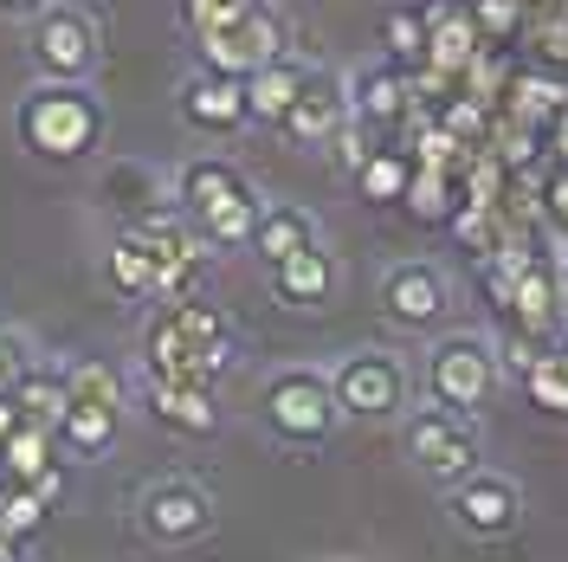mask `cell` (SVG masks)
<instances>
[{"mask_svg":"<svg viewBox=\"0 0 568 562\" xmlns=\"http://www.w3.org/2000/svg\"><path fill=\"white\" fill-rule=\"evenodd\" d=\"M52 465H59V440L39 433V426H20V433L0 446V472H7V485H39Z\"/></svg>","mask_w":568,"mask_h":562,"instance_id":"484cf974","label":"cell"},{"mask_svg":"<svg viewBox=\"0 0 568 562\" xmlns=\"http://www.w3.org/2000/svg\"><path fill=\"white\" fill-rule=\"evenodd\" d=\"M116 426H123V414H104V408H65L59 446H71L78 459H104L110 446H116Z\"/></svg>","mask_w":568,"mask_h":562,"instance_id":"4316f807","label":"cell"},{"mask_svg":"<svg viewBox=\"0 0 568 562\" xmlns=\"http://www.w3.org/2000/svg\"><path fill=\"white\" fill-rule=\"evenodd\" d=\"M240 355V337L226 311H213L201 298H169L142 323V382L162 388H213Z\"/></svg>","mask_w":568,"mask_h":562,"instance_id":"6da1fadb","label":"cell"},{"mask_svg":"<svg viewBox=\"0 0 568 562\" xmlns=\"http://www.w3.org/2000/svg\"><path fill=\"white\" fill-rule=\"evenodd\" d=\"M542 220L568 233V169H556V175H549V188H542Z\"/></svg>","mask_w":568,"mask_h":562,"instance_id":"e575fe53","label":"cell"},{"mask_svg":"<svg viewBox=\"0 0 568 562\" xmlns=\"http://www.w3.org/2000/svg\"><path fill=\"white\" fill-rule=\"evenodd\" d=\"M104 59V33L84 7L71 0H52L45 13L33 20V66L52 78V84H84Z\"/></svg>","mask_w":568,"mask_h":562,"instance_id":"8992f818","label":"cell"},{"mask_svg":"<svg viewBox=\"0 0 568 562\" xmlns=\"http://www.w3.org/2000/svg\"><path fill=\"white\" fill-rule=\"evenodd\" d=\"M382 46H388L394 71H407V78L426 71V13L420 7H407V0L388 7V13H382Z\"/></svg>","mask_w":568,"mask_h":562,"instance_id":"d4e9b609","label":"cell"},{"mask_svg":"<svg viewBox=\"0 0 568 562\" xmlns=\"http://www.w3.org/2000/svg\"><path fill=\"white\" fill-rule=\"evenodd\" d=\"M175 213L201 233V247L233 252V247H252V233L265 220V201L252 194V181L233 162L194 155V162H181V175H175Z\"/></svg>","mask_w":568,"mask_h":562,"instance_id":"7a4b0ae2","label":"cell"},{"mask_svg":"<svg viewBox=\"0 0 568 562\" xmlns=\"http://www.w3.org/2000/svg\"><path fill=\"white\" fill-rule=\"evenodd\" d=\"M349 123V84L323 66H304V84H297V104L284 117V137L317 149V142H336V130Z\"/></svg>","mask_w":568,"mask_h":562,"instance_id":"4fadbf2b","label":"cell"},{"mask_svg":"<svg viewBox=\"0 0 568 562\" xmlns=\"http://www.w3.org/2000/svg\"><path fill=\"white\" fill-rule=\"evenodd\" d=\"M426 13V71H414V78H426V84H459L465 71H471V59L485 52V39H478V27H471V7L465 0H433V7H420Z\"/></svg>","mask_w":568,"mask_h":562,"instance_id":"7c38bea8","label":"cell"},{"mask_svg":"<svg viewBox=\"0 0 568 562\" xmlns=\"http://www.w3.org/2000/svg\"><path fill=\"white\" fill-rule=\"evenodd\" d=\"M0 550H7V536H0Z\"/></svg>","mask_w":568,"mask_h":562,"instance_id":"f35d334b","label":"cell"},{"mask_svg":"<svg viewBox=\"0 0 568 562\" xmlns=\"http://www.w3.org/2000/svg\"><path fill=\"white\" fill-rule=\"evenodd\" d=\"M465 7H471V27H478V39L491 52L524 33V0H465Z\"/></svg>","mask_w":568,"mask_h":562,"instance_id":"4dcf8cb0","label":"cell"},{"mask_svg":"<svg viewBox=\"0 0 568 562\" xmlns=\"http://www.w3.org/2000/svg\"><path fill=\"white\" fill-rule=\"evenodd\" d=\"M45 498L33 492V485H0V536L7 543H20V536H33L39 524H45Z\"/></svg>","mask_w":568,"mask_h":562,"instance_id":"f546056e","label":"cell"},{"mask_svg":"<svg viewBox=\"0 0 568 562\" xmlns=\"http://www.w3.org/2000/svg\"><path fill=\"white\" fill-rule=\"evenodd\" d=\"M400 446H407V459L420 465L433 485H459V479L478 472V433H471V421H453L439 408H407Z\"/></svg>","mask_w":568,"mask_h":562,"instance_id":"ba28073f","label":"cell"},{"mask_svg":"<svg viewBox=\"0 0 568 562\" xmlns=\"http://www.w3.org/2000/svg\"><path fill=\"white\" fill-rule=\"evenodd\" d=\"M27 369H33V350H27V337L0 323V394H13V388H20V375H27Z\"/></svg>","mask_w":568,"mask_h":562,"instance_id":"d6a6232c","label":"cell"},{"mask_svg":"<svg viewBox=\"0 0 568 562\" xmlns=\"http://www.w3.org/2000/svg\"><path fill=\"white\" fill-rule=\"evenodd\" d=\"M33 492L45 498V504H59V492H65V465H52V472H45V479H39Z\"/></svg>","mask_w":568,"mask_h":562,"instance_id":"74e56055","label":"cell"},{"mask_svg":"<svg viewBox=\"0 0 568 562\" xmlns=\"http://www.w3.org/2000/svg\"><path fill=\"white\" fill-rule=\"evenodd\" d=\"M45 7H52V0H0V13H7V20H39Z\"/></svg>","mask_w":568,"mask_h":562,"instance_id":"d590c367","label":"cell"},{"mask_svg":"<svg viewBox=\"0 0 568 562\" xmlns=\"http://www.w3.org/2000/svg\"><path fill=\"white\" fill-rule=\"evenodd\" d=\"M20 433V408H13V394H0V446Z\"/></svg>","mask_w":568,"mask_h":562,"instance_id":"8d00e7d4","label":"cell"},{"mask_svg":"<svg viewBox=\"0 0 568 562\" xmlns=\"http://www.w3.org/2000/svg\"><path fill=\"white\" fill-rule=\"evenodd\" d=\"M65 408H104V414H123V375L98 362V355H78L65 369Z\"/></svg>","mask_w":568,"mask_h":562,"instance_id":"cb8c5ba5","label":"cell"},{"mask_svg":"<svg viewBox=\"0 0 568 562\" xmlns=\"http://www.w3.org/2000/svg\"><path fill=\"white\" fill-rule=\"evenodd\" d=\"M252 252L265 259V272H278L297 252H317V220L304 208H265L258 233H252Z\"/></svg>","mask_w":568,"mask_h":562,"instance_id":"d6986e66","label":"cell"},{"mask_svg":"<svg viewBox=\"0 0 568 562\" xmlns=\"http://www.w3.org/2000/svg\"><path fill=\"white\" fill-rule=\"evenodd\" d=\"M258 414H265V426H272V440L297 446V453L329 446V440H336V426H343L336 388H329V375H323V369H278V375L265 382Z\"/></svg>","mask_w":568,"mask_h":562,"instance_id":"277c9868","label":"cell"},{"mask_svg":"<svg viewBox=\"0 0 568 562\" xmlns=\"http://www.w3.org/2000/svg\"><path fill=\"white\" fill-rule=\"evenodd\" d=\"M453 304V291L439 279V265H426V259H400L382 272V311L394 323H407V330H426V323H439Z\"/></svg>","mask_w":568,"mask_h":562,"instance_id":"5bb4252c","label":"cell"},{"mask_svg":"<svg viewBox=\"0 0 568 562\" xmlns=\"http://www.w3.org/2000/svg\"><path fill=\"white\" fill-rule=\"evenodd\" d=\"M329 388H336V408L349 421H407V369H400V355L355 350L343 355Z\"/></svg>","mask_w":568,"mask_h":562,"instance_id":"9c48e42d","label":"cell"},{"mask_svg":"<svg viewBox=\"0 0 568 562\" xmlns=\"http://www.w3.org/2000/svg\"><path fill=\"white\" fill-rule=\"evenodd\" d=\"M13 408H20V426H39V433L59 440V426H65V369H39L33 362L13 388Z\"/></svg>","mask_w":568,"mask_h":562,"instance_id":"44dd1931","label":"cell"},{"mask_svg":"<svg viewBox=\"0 0 568 562\" xmlns=\"http://www.w3.org/2000/svg\"><path fill=\"white\" fill-rule=\"evenodd\" d=\"M497 388V350L485 337H439L433 355H426V394L439 414L453 421H471Z\"/></svg>","mask_w":568,"mask_h":562,"instance_id":"5b68a950","label":"cell"},{"mask_svg":"<svg viewBox=\"0 0 568 562\" xmlns=\"http://www.w3.org/2000/svg\"><path fill=\"white\" fill-rule=\"evenodd\" d=\"M497 317L517 323V330H530L536 343H556V330H562V272L549 259H530V272L497 304Z\"/></svg>","mask_w":568,"mask_h":562,"instance_id":"9a60e30c","label":"cell"},{"mask_svg":"<svg viewBox=\"0 0 568 562\" xmlns=\"http://www.w3.org/2000/svg\"><path fill=\"white\" fill-rule=\"evenodd\" d=\"M194 59H201V71H213V78H240V84H246L252 71H265V66L284 59V20L258 0L252 13L233 20V27L194 39Z\"/></svg>","mask_w":568,"mask_h":562,"instance_id":"52a82bcc","label":"cell"},{"mask_svg":"<svg viewBox=\"0 0 568 562\" xmlns=\"http://www.w3.org/2000/svg\"><path fill=\"white\" fill-rule=\"evenodd\" d=\"M258 0H175V13H181V27L201 39V33H220V27H233L240 13H252Z\"/></svg>","mask_w":568,"mask_h":562,"instance_id":"1f68e13d","label":"cell"},{"mask_svg":"<svg viewBox=\"0 0 568 562\" xmlns=\"http://www.w3.org/2000/svg\"><path fill=\"white\" fill-rule=\"evenodd\" d=\"M336 142H343V169H349V175H362V162H368V155H375V142H368V130H362V123H343V130H336Z\"/></svg>","mask_w":568,"mask_h":562,"instance_id":"836d02e7","label":"cell"},{"mask_svg":"<svg viewBox=\"0 0 568 562\" xmlns=\"http://www.w3.org/2000/svg\"><path fill=\"white\" fill-rule=\"evenodd\" d=\"M362 201H375V208H400L407 201V188H414V149H375L368 162H362Z\"/></svg>","mask_w":568,"mask_h":562,"instance_id":"7402d4cb","label":"cell"},{"mask_svg":"<svg viewBox=\"0 0 568 562\" xmlns=\"http://www.w3.org/2000/svg\"><path fill=\"white\" fill-rule=\"evenodd\" d=\"M142 408L149 421L181 433V440H213L220 433V401L213 388H162V382H142Z\"/></svg>","mask_w":568,"mask_h":562,"instance_id":"e0dca14e","label":"cell"},{"mask_svg":"<svg viewBox=\"0 0 568 562\" xmlns=\"http://www.w3.org/2000/svg\"><path fill=\"white\" fill-rule=\"evenodd\" d=\"M136 524H142V536L162 543V550L201 543L213 530V492L201 479H155V485L136 498Z\"/></svg>","mask_w":568,"mask_h":562,"instance_id":"30bf717a","label":"cell"},{"mask_svg":"<svg viewBox=\"0 0 568 562\" xmlns=\"http://www.w3.org/2000/svg\"><path fill=\"white\" fill-rule=\"evenodd\" d=\"M524 394H530L542 414L568 421V343H549V350L536 355V369L524 375Z\"/></svg>","mask_w":568,"mask_h":562,"instance_id":"83f0119b","label":"cell"},{"mask_svg":"<svg viewBox=\"0 0 568 562\" xmlns=\"http://www.w3.org/2000/svg\"><path fill=\"white\" fill-rule=\"evenodd\" d=\"M329 284H336V265H329V252H297L291 265H278L272 272V291H278L284 304H297V311H311V304H323L329 298Z\"/></svg>","mask_w":568,"mask_h":562,"instance_id":"603a6c76","label":"cell"},{"mask_svg":"<svg viewBox=\"0 0 568 562\" xmlns=\"http://www.w3.org/2000/svg\"><path fill=\"white\" fill-rule=\"evenodd\" d=\"M181 117H187L201 137H233L240 123H252L246 84H240V78H213V71H194V78L181 84Z\"/></svg>","mask_w":568,"mask_h":562,"instance_id":"2e32d148","label":"cell"},{"mask_svg":"<svg viewBox=\"0 0 568 562\" xmlns=\"http://www.w3.org/2000/svg\"><path fill=\"white\" fill-rule=\"evenodd\" d=\"M13 137L39 162H84L104 142V104L91 98V84H33L13 104Z\"/></svg>","mask_w":568,"mask_h":562,"instance_id":"3957f363","label":"cell"},{"mask_svg":"<svg viewBox=\"0 0 568 562\" xmlns=\"http://www.w3.org/2000/svg\"><path fill=\"white\" fill-rule=\"evenodd\" d=\"M446 511H453V524H459L465 536L497 543V536H510V530L524 524V492H517V479H504V472H491V465H478L471 479L446 485Z\"/></svg>","mask_w":568,"mask_h":562,"instance_id":"8fae6325","label":"cell"},{"mask_svg":"<svg viewBox=\"0 0 568 562\" xmlns=\"http://www.w3.org/2000/svg\"><path fill=\"white\" fill-rule=\"evenodd\" d=\"M407 98H414V78L394 66H368L349 78V117L362 130H388L407 117Z\"/></svg>","mask_w":568,"mask_h":562,"instance_id":"ac0fdd59","label":"cell"},{"mask_svg":"<svg viewBox=\"0 0 568 562\" xmlns=\"http://www.w3.org/2000/svg\"><path fill=\"white\" fill-rule=\"evenodd\" d=\"M297 84H304V66L284 52L278 66L252 71L246 78V110L252 123H272V130H284V117H291V104H297Z\"/></svg>","mask_w":568,"mask_h":562,"instance_id":"ffe728a7","label":"cell"},{"mask_svg":"<svg viewBox=\"0 0 568 562\" xmlns=\"http://www.w3.org/2000/svg\"><path fill=\"white\" fill-rule=\"evenodd\" d=\"M400 208L414 213L420 227H453V213H459V201H453V175L414 162V188H407V201H400Z\"/></svg>","mask_w":568,"mask_h":562,"instance_id":"f1b7e54d","label":"cell"}]
</instances>
